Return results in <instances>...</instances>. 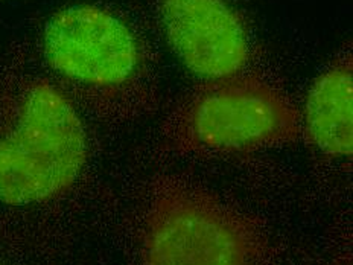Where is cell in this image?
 Wrapping results in <instances>:
<instances>
[{
	"label": "cell",
	"mask_w": 353,
	"mask_h": 265,
	"mask_svg": "<svg viewBox=\"0 0 353 265\" xmlns=\"http://www.w3.org/2000/svg\"><path fill=\"white\" fill-rule=\"evenodd\" d=\"M87 156L84 124L61 87L29 79L0 99V202L55 200L75 185Z\"/></svg>",
	"instance_id": "cell-1"
},
{
	"label": "cell",
	"mask_w": 353,
	"mask_h": 265,
	"mask_svg": "<svg viewBox=\"0 0 353 265\" xmlns=\"http://www.w3.org/2000/svg\"><path fill=\"white\" fill-rule=\"evenodd\" d=\"M137 265H276L261 219L203 186L161 179L145 202Z\"/></svg>",
	"instance_id": "cell-2"
},
{
	"label": "cell",
	"mask_w": 353,
	"mask_h": 265,
	"mask_svg": "<svg viewBox=\"0 0 353 265\" xmlns=\"http://www.w3.org/2000/svg\"><path fill=\"white\" fill-rule=\"evenodd\" d=\"M43 52L50 69L84 95L104 121L136 122L156 110L141 44L114 14L97 5H72L49 19Z\"/></svg>",
	"instance_id": "cell-3"
},
{
	"label": "cell",
	"mask_w": 353,
	"mask_h": 265,
	"mask_svg": "<svg viewBox=\"0 0 353 265\" xmlns=\"http://www.w3.org/2000/svg\"><path fill=\"white\" fill-rule=\"evenodd\" d=\"M161 145L179 156H232L296 144L301 112L259 75L208 81L183 98L161 125Z\"/></svg>",
	"instance_id": "cell-4"
},
{
	"label": "cell",
	"mask_w": 353,
	"mask_h": 265,
	"mask_svg": "<svg viewBox=\"0 0 353 265\" xmlns=\"http://www.w3.org/2000/svg\"><path fill=\"white\" fill-rule=\"evenodd\" d=\"M161 17L175 54L195 75L215 81L244 69L247 29L225 0H161Z\"/></svg>",
	"instance_id": "cell-5"
},
{
	"label": "cell",
	"mask_w": 353,
	"mask_h": 265,
	"mask_svg": "<svg viewBox=\"0 0 353 265\" xmlns=\"http://www.w3.org/2000/svg\"><path fill=\"white\" fill-rule=\"evenodd\" d=\"M306 141L329 157L353 151V61L343 52L315 79L301 112Z\"/></svg>",
	"instance_id": "cell-6"
},
{
	"label": "cell",
	"mask_w": 353,
	"mask_h": 265,
	"mask_svg": "<svg viewBox=\"0 0 353 265\" xmlns=\"http://www.w3.org/2000/svg\"><path fill=\"white\" fill-rule=\"evenodd\" d=\"M332 265H352V264H350V259H347V257H343V259H336Z\"/></svg>",
	"instance_id": "cell-7"
}]
</instances>
